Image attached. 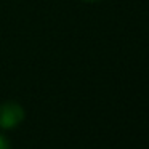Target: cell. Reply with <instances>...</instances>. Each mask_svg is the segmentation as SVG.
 <instances>
[{
    "label": "cell",
    "mask_w": 149,
    "mask_h": 149,
    "mask_svg": "<svg viewBox=\"0 0 149 149\" xmlns=\"http://www.w3.org/2000/svg\"><path fill=\"white\" fill-rule=\"evenodd\" d=\"M24 120V109L19 103L7 101L0 104V128H15Z\"/></svg>",
    "instance_id": "obj_1"
},
{
    "label": "cell",
    "mask_w": 149,
    "mask_h": 149,
    "mask_svg": "<svg viewBox=\"0 0 149 149\" xmlns=\"http://www.w3.org/2000/svg\"><path fill=\"white\" fill-rule=\"evenodd\" d=\"M0 149H10V143L3 135H0Z\"/></svg>",
    "instance_id": "obj_2"
},
{
    "label": "cell",
    "mask_w": 149,
    "mask_h": 149,
    "mask_svg": "<svg viewBox=\"0 0 149 149\" xmlns=\"http://www.w3.org/2000/svg\"><path fill=\"white\" fill-rule=\"evenodd\" d=\"M84 2H98V0H84Z\"/></svg>",
    "instance_id": "obj_3"
}]
</instances>
